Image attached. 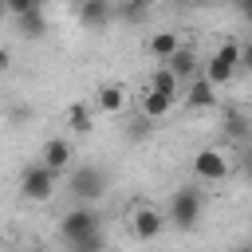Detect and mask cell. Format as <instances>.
<instances>
[{
    "label": "cell",
    "mask_w": 252,
    "mask_h": 252,
    "mask_svg": "<svg viewBox=\"0 0 252 252\" xmlns=\"http://www.w3.org/2000/svg\"><path fill=\"white\" fill-rule=\"evenodd\" d=\"M201 213H205V193L197 185H181L173 189L169 197V209H165V224H173L177 232H193L201 224Z\"/></svg>",
    "instance_id": "cell-1"
},
{
    "label": "cell",
    "mask_w": 252,
    "mask_h": 252,
    "mask_svg": "<svg viewBox=\"0 0 252 252\" xmlns=\"http://www.w3.org/2000/svg\"><path fill=\"white\" fill-rule=\"evenodd\" d=\"M106 169L102 165H79L71 177H67V193L79 201V205H94V201H102V193H106Z\"/></svg>",
    "instance_id": "cell-2"
},
{
    "label": "cell",
    "mask_w": 252,
    "mask_h": 252,
    "mask_svg": "<svg viewBox=\"0 0 252 252\" xmlns=\"http://www.w3.org/2000/svg\"><path fill=\"white\" fill-rule=\"evenodd\" d=\"M55 181H59V173H51L43 161H28L24 173H20V193H24L28 201L43 205V201L55 197Z\"/></svg>",
    "instance_id": "cell-3"
},
{
    "label": "cell",
    "mask_w": 252,
    "mask_h": 252,
    "mask_svg": "<svg viewBox=\"0 0 252 252\" xmlns=\"http://www.w3.org/2000/svg\"><path fill=\"white\" fill-rule=\"evenodd\" d=\"M98 228H102V213H98L94 205H75V209L63 213V220H59L63 244H71V240H79V236H91V232H98Z\"/></svg>",
    "instance_id": "cell-4"
},
{
    "label": "cell",
    "mask_w": 252,
    "mask_h": 252,
    "mask_svg": "<svg viewBox=\"0 0 252 252\" xmlns=\"http://www.w3.org/2000/svg\"><path fill=\"white\" fill-rule=\"evenodd\" d=\"M236 67H240V43H220L213 55H209V63H205V79L213 83V87H224L232 75H236Z\"/></svg>",
    "instance_id": "cell-5"
},
{
    "label": "cell",
    "mask_w": 252,
    "mask_h": 252,
    "mask_svg": "<svg viewBox=\"0 0 252 252\" xmlns=\"http://www.w3.org/2000/svg\"><path fill=\"white\" fill-rule=\"evenodd\" d=\"M228 158L217 150V146H205V150H197L193 154V177L197 181H224L228 177Z\"/></svg>",
    "instance_id": "cell-6"
},
{
    "label": "cell",
    "mask_w": 252,
    "mask_h": 252,
    "mask_svg": "<svg viewBox=\"0 0 252 252\" xmlns=\"http://www.w3.org/2000/svg\"><path fill=\"white\" fill-rule=\"evenodd\" d=\"M130 228H134V236H138V240H158V236L165 232V213H158V209L142 205V209H134Z\"/></svg>",
    "instance_id": "cell-7"
},
{
    "label": "cell",
    "mask_w": 252,
    "mask_h": 252,
    "mask_svg": "<svg viewBox=\"0 0 252 252\" xmlns=\"http://www.w3.org/2000/svg\"><path fill=\"white\" fill-rule=\"evenodd\" d=\"M71 158H75V146H71L67 138H47L43 150H39V161H43L51 173H63V169L71 165Z\"/></svg>",
    "instance_id": "cell-8"
},
{
    "label": "cell",
    "mask_w": 252,
    "mask_h": 252,
    "mask_svg": "<svg viewBox=\"0 0 252 252\" xmlns=\"http://www.w3.org/2000/svg\"><path fill=\"white\" fill-rule=\"evenodd\" d=\"M181 94H185V102H189L193 110H209V106L217 102V87H213L205 75H193V79L181 87Z\"/></svg>",
    "instance_id": "cell-9"
},
{
    "label": "cell",
    "mask_w": 252,
    "mask_h": 252,
    "mask_svg": "<svg viewBox=\"0 0 252 252\" xmlns=\"http://www.w3.org/2000/svg\"><path fill=\"white\" fill-rule=\"evenodd\" d=\"M114 16V0H83L79 4V24L83 28H106Z\"/></svg>",
    "instance_id": "cell-10"
},
{
    "label": "cell",
    "mask_w": 252,
    "mask_h": 252,
    "mask_svg": "<svg viewBox=\"0 0 252 252\" xmlns=\"http://www.w3.org/2000/svg\"><path fill=\"white\" fill-rule=\"evenodd\" d=\"M181 87H185V83H181L165 63H158V71L150 75V91H154V94H161V98H169V102H177V98H181Z\"/></svg>",
    "instance_id": "cell-11"
},
{
    "label": "cell",
    "mask_w": 252,
    "mask_h": 252,
    "mask_svg": "<svg viewBox=\"0 0 252 252\" xmlns=\"http://www.w3.org/2000/svg\"><path fill=\"white\" fill-rule=\"evenodd\" d=\"M165 67H169V71H173L181 83H189V79L197 75V51H193L189 43H181V47H177V51L165 59Z\"/></svg>",
    "instance_id": "cell-12"
},
{
    "label": "cell",
    "mask_w": 252,
    "mask_h": 252,
    "mask_svg": "<svg viewBox=\"0 0 252 252\" xmlns=\"http://www.w3.org/2000/svg\"><path fill=\"white\" fill-rule=\"evenodd\" d=\"M94 106H98L102 114H122V110H126V87H118V83L98 87V91H94Z\"/></svg>",
    "instance_id": "cell-13"
},
{
    "label": "cell",
    "mask_w": 252,
    "mask_h": 252,
    "mask_svg": "<svg viewBox=\"0 0 252 252\" xmlns=\"http://www.w3.org/2000/svg\"><path fill=\"white\" fill-rule=\"evenodd\" d=\"M20 20V35L24 39H43L47 35V16H43V8H35V12H28V16H16Z\"/></svg>",
    "instance_id": "cell-14"
},
{
    "label": "cell",
    "mask_w": 252,
    "mask_h": 252,
    "mask_svg": "<svg viewBox=\"0 0 252 252\" xmlns=\"http://www.w3.org/2000/svg\"><path fill=\"white\" fill-rule=\"evenodd\" d=\"M177 47H181L177 32H154V35H150V51H154V59H158V63H165Z\"/></svg>",
    "instance_id": "cell-15"
},
{
    "label": "cell",
    "mask_w": 252,
    "mask_h": 252,
    "mask_svg": "<svg viewBox=\"0 0 252 252\" xmlns=\"http://www.w3.org/2000/svg\"><path fill=\"white\" fill-rule=\"evenodd\" d=\"M67 126H71L75 134H91V130H94V118H91V106H83V102H75V106H67Z\"/></svg>",
    "instance_id": "cell-16"
},
{
    "label": "cell",
    "mask_w": 252,
    "mask_h": 252,
    "mask_svg": "<svg viewBox=\"0 0 252 252\" xmlns=\"http://www.w3.org/2000/svg\"><path fill=\"white\" fill-rule=\"evenodd\" d=\"M169 106H173L169 98H161V94H154V91H150V94L142 98V118L158 122V118H165V114H169Z\"/></svg>",
    "instance_id": "cell-17"
},
{
    "label": "cell",
    "mask_w": 252,
    "mask_h": 252,
    "mask_svg": "<svg viewBox=\"0 0 252 252\" xmlns=\"http://www.w3.org/2000/svg\"><path fill=\"white\" fill-rule=\"evenodd\" d=\"M224 134H228V138H248V118H244L240 110H228V114H224Z\"/></svg>",
    "instance_id": "cell-18"
},
{
    "label": "cell",
    "mask_w": 252,
    "mask_h": 252,
    "mask_svg": "<svg viewBox=\"0 0 252 252\" xmlns=\"http://www.w3.org/2000/svg\"><path fill=\"white\" fill-rule=\"evenodd\" d=\"M102 244H106V236H102V228H98V232H91V236L71 240L67 248H71V252H102Z\"/></svg>",
    "instance_id": "cell-19"
},
{
    "label": "cell",
    "mask_w": 252,
    "mask_h": 252,
    "mask_svg": "<svg viewBox=\"0 0 252 252\" xmlns=\"http://www.w3.org/2000/svg\"><path fill=\"white\" fill-rule=\"evenodd\" d=\"M8 4V16H28L35 8H43V0H4Z\"/></svg>",
    "instance_id": "cell-20"
},
{
    "label": "cell",
    "mask_w": 252,
    "mask_h": 252,
    "mask_svg": "<svg viewBox=\"0 0 252 252\" xmlns=\"http://www.w3.org/2000/svg\"><path fill=\"white\" fill-rule=\"evenodd\" d=\"M240 67H244V71H252V39H248V43H240Z\"/></svg>",
    "instance_id": "cell-21"
},
{
    "label": "cell",
    "mask_w": 252,
    "mask_h": 252,
    "mask_svg": "<svg viewBox=\"0 0 252 252\" xmlns=\"http://www.w3.org/2000/svg\"><path fill=\"white\" fill-rule=\"evenodd\" d=\"M240 169H244V177H252V150H244V158H240Z\"/></svg>",
    "instance_id": "cell-22"
},
{
    "label": "cell",
    "mask_w": 252,
    "mask_h": 252,
    "mask_svg": "<svg viewBox=\"0 0 252 252\" xmlns=\"http://www.w3.org/2000/svg\"><path fill=\"white\" fill-rule=\"evenodd\" d=\"M8 67H12V51L0 43V71H8Z\"/></svg>",
    "instance_id": "cell-23"
},
{
    "label": "cell",
    "mask_w": 252,
    "mask_h": 252,
    "mask_svg": "<svg viewBox=\"0 0 252 252\" xmlns=\"http://www.w3.org/2000/svg\"><path fill=\"white\" fill-rule=\"evenodd\" d=\"M12 122H20V118H28V106H12V114H8Z\"/></svg>",
    "instance_id": "cell-24"
},
{
    "label": "cell",
    "mask_w": 252,
    "mask_h": 252,
    "mask_svg": "<svg viewBox=\"0 0 252 252\" xmlns=\"http://www.w3.org/2000/svg\"><path fill=\"white\" fill-rule=\"evenodd\" d=\"M240 12H244V20L252 24V0H240Z\"/></svg>",
    "instance_id": "cell-25"
},
{
    "label": "cell",
    "mask_w": 252,
    "mask_h": 252,
    "mask_svg": "<svg viewBox=\"0 0 252 252\" xmlns=\"http://www.w3.org/2000/svg\"><path fill=\"white\" fill-rule=\"evenodd\" d=\"M4 16H8V4H4V0H0V20H4Z\"/></svg>",
    "instance_id": "cell-26"
},
{
    "label": "cell",
    "mask_w": 252,
    "mask_h": 252,
    "mask_svg": "<svg viewBox=\"0 0 252 252\" xmlns=\"http://www.w3.org/2000/svg\"><path fill=\"white\" fill-rule=\"evenodd\" d=\"M20 252H43V248H20Z\"/></svg>",
    "instance_id": "cell-27"
},
{
    "label": "cell",
    "mask_w": 252,
    "mask_h": 252,
    "mask_svg": "<svg viewBox=\"0 0 252 252\" xmlns=\"http://www.w3.org/2000/svg\"><path fill=\"white\" fill-rule=\"evenodd\" d=\"M67 4H83V0H67Z\"/></svg>",
    "instance_id": "cell-28"
},
{
    "label": "cell",
    "mask_w": 252,
    "mask_h": 252,
    "mask_svg": "<svg viewBox=\"0 0 252 252\" xmlns=\"http://www.w3.org/2000/svg\"><path fill=\"white\" fill-rule=\"evenodd\" d=\"M197 4H209V0H197Z\"/></svg>",
    "instance_id": "cell-29"
},
{
    "label": "cell",
    "mask_w": 252,
    "mask_h": 252,
    "mask_svg": "<svg viewBox=\"0 0 252 252\" xmlns=\"http://www.w3.org/2000/svg\"><path fill=\"white\" fill-rule=\"evenodd\" d=\"M240 252H252V248H240Z\"/></svg>",
    "instance_id": "cell-30"
},
{
    "label": "cell",
    "mask_w": 252,
    "mask_h": 252,
    "mask_svg": "<svg viewBox=\"0 0 252 252\" xmlns=\"http://www.w3.org/2000/svg\"><path fill=\"white\" fill-rule=\"evenodd\" d=\"M122 4H130V0H122Z\"/></svg>",
    "instance_id": "cell-31"
}]
</instances>
